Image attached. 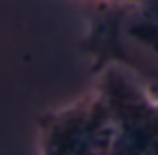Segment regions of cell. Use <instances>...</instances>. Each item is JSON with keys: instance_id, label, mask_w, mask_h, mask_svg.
Returning <instances> with one entry per match:
<instances>
[{"instance_id": "obj_1", "label": "cell", "mask_w": 158, "mask_h": 155, "mask_svg": "<svg viewBox=\"0 0 158 155\" xmlns=\"http://www.w3.org/2000/svg\"><path fill=\"white\" fill-rule=\"evenodd\" d=\"M83 50L94 76L106 66H119L158 100V0H96Z\"/></svg>"}, {"instance_id": "obj_4", "label": "cell", "mask_w": 158, "mask_h": 155, "mask_svg": "<svg viewBox=\"0 0 158 155\" xmlns=\"http://www.w3.org/2000/svg\"><path fill=\"white\" fill-rule=\"evenodd\" d=\"M108 2H135V0H108Z\"/></svg>"}, {"instance_id": "obj_3", "label": "cell", "mask_w": 158, "mask_h": 155, "mask_svg": "<svg viewBox=\"0 0 158 155\" xmlns=\"http://www.w3.org/2000/svg\"><path fill=\"white\" fill-rule=\"evenodd\" d=\"M96 76V89L115 112L110 155H158V100L119 66H106Z\"/></svg>"}, {"instance_id": "obj_2", "label": "cell", "mask_w": 158, "mask_h": 155, "mask_svg": "<svg viewBox=\"0 0 158 155\" xmlns=\"http://www.w3.org/2000/svg\"><path fill=\"white\" fill-rule=\"evenodd\" d=\"M115 112L99 89L39 119V155H110Z\"/></svg>"}]
</instances>
